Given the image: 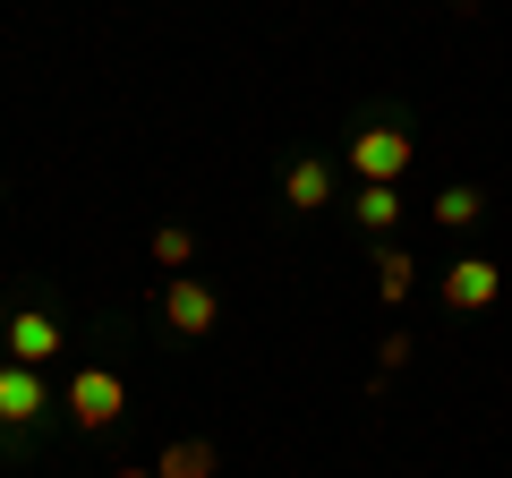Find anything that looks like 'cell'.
Listing matches in <instances>:
<instances>
[{"label": "cell", "instance_id": "5b68a950", "mask_svg": "<svg viewBox=\"0 0 512 478\" xmlns=\"http://www.w3.org/2000/svg\"><path fill=\"white\" fill-rule=\"evenodd\" d=\"M0 342H9V359H18V368H43V359H52L60 350V325L43 308H18L9 316V333H0Z\"/></svg>", "mask_w": 512, "mask_h": 478}, {"label": "cell", "instance_id": "277c9868", "mask_svg": "<svg viewBox=\"0 0 512 478\" xmlns=\"http://www.w3.org/2000/svg\"><path fill=\"white\" fill-rule=\"evenodd\" d=\"M495 291H504V274H495V257H461L453 274H444V308H461V316L495 308Z\"/></svg>", "mask_w": 512, "mask_h": 478}, {"label": "cell", "instance_id": "3957f363", "mask_svg": "<svg viewBox=\"0 0 512 478\" xmlns=\"http://www.w3.org/2000/svg\"><path fill=\"white\" fill-rule=\"evenodd\" d=\"M120 410H128V385H120L111 368H77V376H69V419L86 427V436H103Z\"/></svg>", "mask_w": 512, "mask_h": 478}, {"label": "cell", "instance_id": "5bb4252c", "mask_svg": "<svg viewBox=\"0 0 512 478\" xmlns=\"http://www.w3.org/2000/svg\"><path fill=\"white\" fill-rule=\"evenodd\" d=\"M111 478H154V470H111Z\"/></svg>", "mask_w": 512, "mask_h": 478}, {"label": "cell", "instance_id": "4fadbf2b", "mask_svg": "<svg viewBox=\"0 0 512 478\" xmlns=\"http://www.w3.org/2000/svg\"><path fill=\"white\" fill-rule=\"evenodd\" d=\"M393 368H410V333H384L376 342V376H393Z\"/></svg>", "mask_w": 512, "mask_h": 478}, {"label": "cell", "instance_id": "8992f818", "mask_svg": "<svg viewBox=\"0 0 512 478\" xmlns=\"http://www.w3.org/2000/svg\"><path fill=\"white\" fill-rule=\"evenodd\" d=\"M26 419H43V376L35 368H0V427H26Z\"/></svg>", "mask_w": 512, "mask_h": 478}, {"label": "cell", "instance_id": "6da1fadb", "mask_svg": "<svg viewBox=\"0 0 512 478\" xmlns=\"http://www.w3.org/2000/svg\"><path fill=\"white\" fill-rule=\"evenodd\" d=\"M410 163H419V137L393 129V120H376V129L350 137V171H359V180H376V188H402Z\"/></svg>", "mask_w": 512, "mask_h": 478}, {"label": "cell", "instance_id": "ba28073f", "mask_svg": "<svg viewBox=\"0 0 512 478\" xmlns=\"http://www.w3.org/2000/svg\"><path fill=\"white\" fill-rule=\"evenodd\" d=\"M214 470H222V444H205V436H180L154 453V478H214Z\"/></svg>", "mask_w": 512, "mask_h": 478}, {"label": "cell", "instance_id": "7c38bea8", "mask_svg": "<svg viewBox=\"0 0 512 478\" xmlns=\"http://www.w3.org/2000/svg\"><path fill=\"white\" fill-rule=\"evenodd\" d=\"M188 257H197V239H188L180 222H154V265H163V274H188Z\"/></svg>", "mask_w": 512, "mask_h": 478}, {"label": "cell", "instance_id": "8fae6325", "mask_svg": "<svg viewBox=\"0 0 512 478\" xmlns=\"http://www.w3.org/2000/svg\"><path fill=\"white\" fill-rule=\"evenodd\" d=\"M478 214H487V197H478L470 180H453V188H444V197H436V222H444V231H470Z\"/></svg>", "mask_w": 512, "mask_h": 478}, {"label": "cell", "instance_id": "9c48e42d", "mask_svg": "<svg viewBox=\"0 0 512 478\" xmlns=\"http://www.w3.org/2000/svg\"><path fill=\"white\" fill-rule=\"evenodd\" d=\"M350 214H359V231H393V222H402V188H376V180H359V205H350Z\"/></svg>", "mask_w": 512, "mask_h": 478}, {"label": "cell", "instance_id": "52a82bcc", "mask_svg": "<svg viewBox=\"0 0 512 478\" xmlns=\"http://www.w3.org/2000/svg\"><path fill=\"white\" fill-rule=\"evenodd\" d=\"M282 205H291V214H316V205H333V171L316 163V154H299V163L282 171Z\"/></svg>", "mask_w": 512, "mask_h": 478}, {"label": "cell", "instance_id": "7a4b0ae2", "mask_svg": "<svg viewBox=\"0 0 512 478\" xmlns=\"http://www.w3.org/2000/svg\"><path fill=\"white\" fill-rule=\"evenodd\" d=\"M163 325L180 333V342H205V333L222 325V299H214V282H197V274H171V282H163Z\"/></svg>", "mask_w": 512, "mask_h": 478}, {"label": "cell", "instance_id": "30bf717a", "mask_svg": "<svg viewBox=\"0 0 512 478\" xmlns=\"http://www.w3.org/2000/svg\"><path fill=\"white\" fill-rule=\"evenodd\" d=\"M410 282H419V257H410V248H376V291L410 299Z\"/></svg>", "mask_w": 512, "mask_h": 478}]
</instances>
